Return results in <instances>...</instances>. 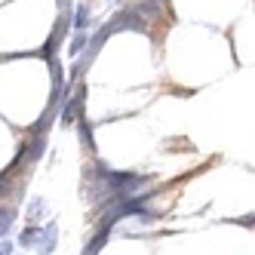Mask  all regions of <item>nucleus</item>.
Masks as SVG:
<instances>
[{
  "instance_id": "f257e3e1",
  "label": "nucleus",
  "mask_w": 255,
  "mask_h": 255,
  "mask_svg": "<svg viewBox=\"0 0 255 255\" xmlns=\"http://www.w3.org/2000/svg\"><path fill=\"white\" fill-rule=\"evenodd\" d=\"M56 225H37V222H31V228H25L22 231V237H19V243L25 246V249H40V252H52V246H56Z\"/></svg>"
},
{
  "instance_id": "f03ea898",
  "label": "nucleus",
  "mask_w": 255,
  "mask_h": 255,
  "mask_svg": "<svg viewBox=\"0 0 255 255\" xmlns=\"http://www.w3.org/2000/svg\"><path fill=\"white\" fill-rule=\"evenodd\" d=\"M111 28H114V34H117V31H138V34H148V19H144L135 6H126V9H120L114 19H111Z\"/></svg>"
},
{
  "instance_id": "7ed1b4c3",
  "label": "nucleus",
  "mask_w": 255,
  "mask_h": 255,
  "mask_svg": "<svg viewBox=\"0 0 255 255\" xmlns=\"http://www.w3.org/2000/svg\"><path fill=\"white\" fill-rule=\"evenodd\" d=\"M83 99H86V86L80 83L77 86V93L74 96H65V102H62V114H59V120H62V126H71L80 114H83Z\"/></svg>"
},
{
  "instance_id": "20e7f679",
  "label": "nucleus",
  "mask_w": 255,
  "mask_h": 255,
  "mask_svg": "<svg viewBox=\"0 0 255 255\" xmlns=\"http://www.w3.org/2000/svg\"><path fill=\"white\" fill-rule=\"evenodd\" d=\"M108 237H111V225H105V222H102V228H99V234H96V237H93V240H89V243H86V249H83V252H86V255H96V252H99V249H102V246L108 243Z\"/></svg>"
},
{
  "instance_id": "39448f33",
  "label": "nucleus",
  "mask_w": 255,
  "mask_h": 255,
  "mask_svg": "<svg viewBox=\"0 0 255 255\" xmlns=\"http://www.w3.org/2000/svg\"><path fill=\"white\" fill-rule=\"evenodd\" d=\"M89 28V3H77L74 15H71V31H86Z\"/></svg>"
},
{
  "instance_id": "423d86ee",
  "label": "nucleus",
  "mask_w": 255,
  "mask_h": 255,
  "mask_svg": "<svg viewBox=\"0 0 255 255\" xmlns=\"http://www.w3.org/2000/svg\"><path fill=\"white\" fill-rule=\"evenodd\" d=\"M77 132H80V141L86 144V151H89V154H96V141H93V129H89V123H86V117H83V114L77 117Z\"/></svg>"
},
{
  "instance_id": "0eeeda50",
  "label": "nucleus",
  "mask_w": 255,
  "mask_h": 255,
  "mask_svg": "<svg viewBox=\"0 0 255 255\" xmlns=\"http://www.w3.org/2000/svg\"><path fill=\"white\" fill-rule=\"evenodd\" d=\"M141 15H144V19H160V3H157V0H138V3H132Z\"/></svg>"
},
{
  "instance_id": "6e6552de",
  "label": "nucleus",
  "mask_w": 255,
  "mask_h": 255,
  "mask_svg": "<svg viewBox=\"0 0 255 255\" xmlns=\"http://www.w3.org/2000/svg\"><path fill=\"white\" fill-rule=\"evenodd\" d=\"M86 43H89V37H86V31H74V37H71V46H68V52L71 56H80V52L86 49Z\"/></svg>"
},
{
  "instance_id": "1a4fd4ad",
  "label": "nucleus",
  "mask_w": 255,
  "mask_h": 255,
  "mask_svg": "<svg viewBox=\"0 0 255 255\" xmlns=\"http://www.w3.org/2000/svg\"><path fill=\"white\" fill-rule=\"evenodd\" d=\"M43 209H46V206H43V200H37V203H31V206H28V218H31V222H37V218L43 215Z\"/></svg>"
},
{
  "instance_id": "9d476101",
  "label": "nucleus",
  "mask_w": 255,
  "mask_h": 255,
  "mask_svg": "<svg viewBox=\"0 0 255 255\" xmlns=\"http://www.w3.org/2000/svg\"><path fill=\"white\" fill-rule=\"evenodd\" d=\"M237 225H246V228H255V215H246V218H240Z\"/></svg>"
},
{
  "instance_id": "9b49d317",
  "label": "nucleus",
  "mask_w": 255,
  "mask_h": 255,
  "mask_svg": "<svg viewBox=\"0 0 255 255\" xmlns=\"http://www.w3.org/2000/svg\"><path fill=\"white\" fill-rule=\"evenodd\" d=\"M6 252H12V243L9 240H0V255H6Z\"/></svg>"
},
{
  "instance_id": "f8f14e48",
  "label": "nucleus",
  "mask_w": 255,
  "mask_h": 255,
  "mask_svg": "<svg viewBox=\"0 0 255 255\" xmlns=\"http://www.w3.org/2000/svg\"><path fill=\"white\" fill-rule=\"evenodd\" d=\"M157 3H166V0H157Z\"/></svg>"
}]
</instances>
